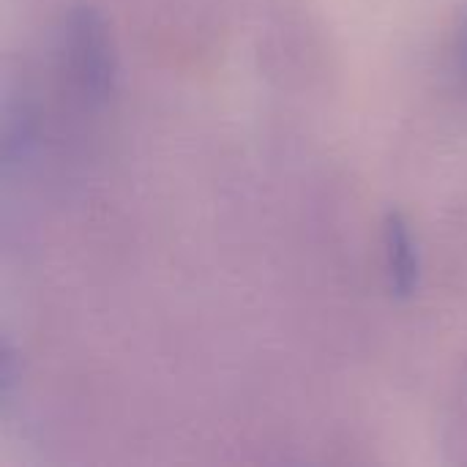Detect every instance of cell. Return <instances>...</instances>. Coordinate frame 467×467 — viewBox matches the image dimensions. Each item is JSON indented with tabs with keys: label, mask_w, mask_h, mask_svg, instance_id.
I'll list each match as a JSON object with an SVG mask.
<instances>
[{
	"label": "cell",
	"mask_w": 467,
	"mask_h": 467,
	"mask_svg": "<svg viewBox=\"0 0 467 467\" xmlns=\"http://www.w3.org/2000/svg\"><path fill=\"white\" fill-rule=\"evenodd\" d=\"M68 74L90 104H104L115 90V52L104 16L90 5L71 8L66 19Z\"/></svg>",
	"instance_id": "6da1fadb"
},
{
	"label": "cell",
	"mask_w": 467,
	"mask_h": 467,
	"mask_svg": "<svg viewBox=\"0 0 467 467\" xmlns=\"http://www.w3.org/2000/svg\"><path fill=\"white\" fill-rule=\"evenodd\" d=\"M383 265L386 285L397 298H410L419 290V249L408 222L400 213H389L383 224Z\"/></svg>",
	"instance_id": "7a4b0ae2"
},
{
	"label": "cell",
	"mask_w": 467,
	"mask_h": 467,
	"mask_svg": "<svg viewBox=\"0 0 467 467\" xmlns=\"http://www.w3.org/2000/svg\"><path fill=\"white\" fill-rule=\"evenodd\" d=\"M454 74L467 90V11L460 16L457 33H454Z\"/></svg>",
	"instance_id": "3957f363"
}]
</instances>
